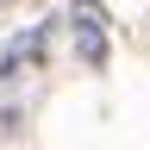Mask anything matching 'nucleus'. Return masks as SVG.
<instances>
[{
	"label": "nucleus",
	"mask_w": 150,
	"mask_h": 150,
	"mask_svg": "<svg viewBox=\"0 0 150 150\" xmlns=\"http://www.w3.org/2000/svg\"><path fill=\"white\" fill-rule=\"evenodd\" d=\"M69 31H75V63L81 69H106L112 56V19L100 0H69Z\"/></svg>",
	"instance_id": "1"
},
{
	"label": "nucleus",
	"mask_w": 150,
	"mask_h": 150,
	"mask_svg": "<svg viewBox=\"0 0 150 150\" xmlns=\"http://www.w3.org/2000/svg\"><path fill=\"white\" fill-rule=\"evenodd\" d=\"M44 25H31L25 38H13V44H6V56H0V75H6V81H19V75H31L38 63H44Z\"/></svg>",
	"instance_id": "2"
}]
</instances>
